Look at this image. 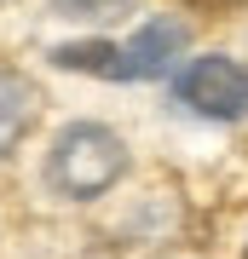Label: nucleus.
I'll return each mask as SVG.
<instances>
[{
    "label": "nucleus",
    "instance_id": "nucleus-1",
    "mask_svg": "<svg viewBox=\"0 0 248 259\" xmlns=\"http://www.w3.org/2000/svg\"><path fill=\"white\" fill-rule=\"evenodd\" d=\"M191 29L173 18H150L133 40H75V47H58L52 64L58 69H81V75H104V81H156V75L173 69V58L185 52Z\"/></svg>",
    "mask_w": 248,
    "mask_h": 259
},
{
    "label": "nucleus",
    "instance_id": "nucleus-2",
    "mask_svg": "<svg viewBox=\"0 0 248 259\" xmlns=\"http://www.w3.org/2000/svg\"><path fill=\"white\" fill-rule=\"evenodd\" d=\"M127 173V144L116 139L104 121H69L52 139V156H46V185L58 196H75V202H92Z\"/></svg>",
    "mask_w": 248,
    "mask_h": 259
},
{
    "label": "nucleus",
    "instance_id": "nucleus-3",
    "mask_svg": "<svg viewBox=\"0 0 248 259\" xmlns=\"http://www.w3.org/2000/svg\"><path fill=\"white\" fill-rule=\"evenodd\" d=\"M173 98L202 121H242L248 115V69L231 58H191L173 75Z\"/></svg>",
    "mask_w": 248,
    "mask_h": 259
},
{
    "label": "nucleus",
    "instance_id": "nucleus-4",
    "mask_svg": "<svg viewBox=\"0 0 248 259\" xmlns=\"http://www.w3.org/2000/svg\"><path fill=\"white\" fill-rule=\"evenodd\" d=\"M35 81L18 69H0V156L6 150H18V139L29 127H35Z\"/></svg>",
    "mask_w": 248,
    "mask_h": 259
},
{
    "label": "nucleus",
    "instance_id": "nucleus-5",
    "mask_svg": "<svg viewBox=\"0 0 248 259\" xmlns=\"http://www.w3.org/2000/svg\"><path fill=\"white\" fill-rule=\"evenodd\" d=\"M133 6L138 0H52V12L69 18V23H116V18H127Z\"/></svg>",
    "mask_w": 248,
    "mask_h": 259
},
{
    "label": "nucleus",
    "instance_id": "nucleus-6",
    "mask_svg": "<svg viewBox=\"0 0 248 259\" xmlns=\"http://www.w3.org/2000/svg\"><path fill=\"white\" fill-rule=\"evenodd\" d=\"M191 6H220V0H191Z\"/></svg>",
    "mask_w": 248,
    "mask_h": 259
}]
</instances>
